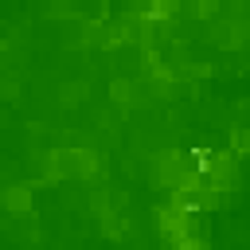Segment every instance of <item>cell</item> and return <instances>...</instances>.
<instances>
[{"label":"cell","mask_w":250,"mask_h":250,"mask_svg":"<svg viewBox=\"0 0 250 250\" xmlns=\"http://www.w3.org/2000/svg\"><path fill=\"white\" fill-rule=\"evenodd\" d=\"M0 199H4V211H8L12 219H20V215L31 211V188H27V184H8Z\"/></svg>","instance_id":"6da1fadb"},{"label":"cell","mask_w":250,"mask_h":250,"mask_svg":"<svg viewBox=\"0 0 250 250\" xmlns=\"http://www.w3.org/2000/svg\"><path fill=\"white\" fill-rule=\"evenodd\" d=\"M86 94H90V82H86V78H66V82L59 86V105H62V109H74V105L86 102Z\"/></svg>","instance_id":"7a4b0ae2"},{"label":"cell","mask_w":250,"mask_h":250,"mask_svg":"<svg viewBox=\"0 0 250 250\" xmlns=\"http://www.w3.org/2000/svg\"><path fill=\"white\" fill-rule=\"evenodd\" d=\"M230 141H234L238 152H250V129H246V125H234V129H230Z\"/></svg>","instance_id":"3957f363"},{"label":"cell","mask_w":250,"mask_h":250,"mask_svg":"<svg viewBox=\"0 0 250 250\" xmlns=\"http://www.w3.org/2000/svg\"><path fill=\"white\" fill-rule=\"evenodd\" d=\"M4 98H16V90H20V82H16V74H4Z\"/></svg>","instance_id":"277c9868"}]
</instances>
